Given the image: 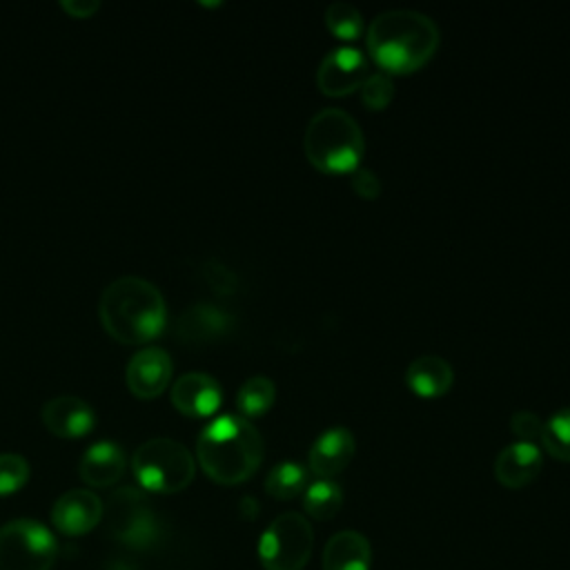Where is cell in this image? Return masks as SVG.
<instances>
[{"instance_id":"1","label":"cell","mask_w":570,"mask_h":570,"mask_svg":"<svg viewBox=\"0 0 570 570\" xmlns=\"http://www.w3.org/2000/svg\"><path fill=\"white\" fill-rule=\"evenodd\" d=\"M263 436L240 414H223L203 428L196 456L203 472L223 485L247 481L263 461Z\"/></svg>"},{"instance_id":"2","label":"cell","mask_w":570,"mask_h":570,"mask_svg":"<svg viewBox=\"0 0 570 570\" xmlns=\"http://www.w3.org/2000/svg\"><path fill=\"white\" fill-rule=\"evenodd\" d=\"M439 47L436 22L416 9H387L367 27V51L387 71H412Z\"/></svg>"},{"instance_id":"3","label":"cell","mask_w":570,"mask_h":570,"mask_svg":"<svg viewBox=\"0 0 570 570\" xmlns=\"http://www.w3.org/2000/svg\"><path fill=\"white\" fill-rule=\"evenodd\" d=\"M98 314L102 327L120 343L151 341L167 318L160 289L140 276L111 281L100 294Z\"/></svg>"},{"instance_id":"4","label":"cell","mask_w":570,"mask_h":570,"mask_svg":"<svg viewBox=\"0 0 570 570\" xmlns=\"http://www.w3.org/2000/svg\"><path fill=\"white\" fill-rule=\"evenodd\" d=\"M365 149L363 131L352 114L338 107L318 109L305 129V154L314 167L343 174L358 167Z\"/></svg>"},{"instance_id":"5","label":"cell","mask_w":570,"mask_h":570,"mask_svg":"<svg viewBox=\"0 0 570 570\" xmlns=\"http://www.w3.org/2000/svg\"><path fill=\"white\" fill-rule=\"evenodd\" d=\"M131 468L138 483L158 494L185 490L196 472L191 452L180 441L167 436L140 443L131 456Z\"/></svg>"},{"instance_id":"6","label":"cell","mask_w":570,"mask_h":570,"mask_svg":"<svg viewBox=\"0 0 570 570\" xmlns=\"http://www.w3.org/2000/svg\"><path fill=\"white\" fill-rule=\"evenodd\" d=\"M107 534L129 550H147L160 537L151 501L138 488L125 485L109 494L102 510Z\"/></svg>"},{"instance_id":"7","label":"cell","mask_w":570,"mask_h":570,"mask_svg":"<svg viewBox=\"0 0 570 570\" xmlns=\"http://www.w3.org/2000/svg\"><path fill=\"white\" fill-rule=\"evenodd\" d=\"M314 552V530L298 512L278 514L258 539L265 570H303Z\"/></svg>"},{"instance_id":"8","label":"cell","mask_w":570,"mask_h":570,"mask_svg":"<svg viewBox=\"0 0 570 570\" xmlns=\"http://www.w3.org/2000/svg\"><path fill=\"white\" fill-rule=\"evenodd\" d=\"M58 543L47 525L13 519L0 528V570H51Z\"/></svg>"},{"instance_id":"9","label":"cell","mask_w":570,"mask_h":570,"mask_svg":"<svg viewBox=\"0 0 570 570\" xmlns=\"http://www.w3.org/2000/svg\"><path fill=\"white\" fill-rule=\"evenodd\" d=\"M367 69L370 65L361 49L341 45L323 56L316 71V85L327 96H345L363 85Z\"/></svg>"},{"instance_id":"10","label":"cell","mask_w":570,"mask_h":570,"mask_svg":"<svg viewBox=\"0 0 570 570\" xmlns=\"http://www.w3.org/2000/svg\"><path fill=\"white\" fill-rule=\"evenodd\" d=\"M105 503L91 490H67L51 508V523L67 537H80L91 532L102 521Z\"/></svg>"},{"instance_id":"11","label":"cell","mask_w":570,"mask_h":570,"mask_svg":"<svg viewBox=\"0 0 570 570\" xmlns=\"http://www.w3.org/2000/svg\"><path fill=\"white\" fill-rule=\"evenodd\" d=\"M171 356L163 347H142L138 350L125 370L127 387L140 396V399H154L158 396L169 379H171Z\"/></svg>"},{"instance_id":"12","label":"cell","mask_w":570,"mask_h":570,"mask_svg":"<svg viewBox=\"0 0 570 570\" xmlns=\"http://www.w3.org/2000/svg\"><path fill=\"white\" fill-rule=\"evenodd\" d=\"M354 434L345 425H332L323 430L307 454V465L318 479H332L338 474L354 456Z\"/></svg>"},{"instance_id":"13","label":"cell","mask_w":570,"mask_h":570,"mask_svg":"<svg viewBox=\"0 0 570 570\" xmlns=\"http://www.w3.org/2000/svg\"><path fill=\"white\" fill-rule=\"evenodd\" d=\"M223 390L207 372H185L171 385V403L187 416H209L218 410Z\"/></svg>"},{"instance_id":"14","label":"cell","mask_w":570,"mask_h":570,"mask_svg":"<svg viewBox=\"0 0 570 570\" xmlns=\"http://www.w3.org/2000/svg\"><path fill=\"white\" fill-rule=\"evenodd\" d=\"M45 428L60 439H78L91 432L96 414L87 401L76 394H60L42 405Z\"/></svg>"},{"instance_id":"15","label":"cell","mask_w":570,"mask_h":570,"mask_svg":"<svg viewBox=\"0 0 570 570\" xmlns=\"http://www.w3.org/2000/svg\"><path fill=\"white\" fill-rule=\"evenodd\" d=\"M543 468V454L537 443L514 441L494 459V476L505 488H523L532 483Z\"/></svg>"},{"instance_id":"16","label":"cell","mask_w":570,"mask_h":570,"mask_svg":"<svg viewBox=\"0 0 570 570\" xmlns=\"http://www.w3.org/2000/svg\"><path fill=\"white\" fill-rule=\"evenodd\" d=\"M232 327V314L212 303L189 305L176 323V334L185 343H209L220 338Z\"/></svg>"},{"instance_id":"17","label":"cell","mask_w":570,"mask_h":570,"mask_svg":"<svg viewBox=\"0 0 570 570\" xmlns=\"http://www.w3.org/2000/svg\"><path fill=\"white\" fill-rule=\"evenodd\" d=\"M127 465V454L116 441H96L80 459V479L91 488L114 485Z\"/></svg>"},{"instance_id":"18","label":"cell","mask_w":570,"mask_h":570,"mask_svg":"<svg viewBox=\"0 0 570 570\" xmlns=\"http://www.w3.org/2000/svg\"><path fill=\"white\" fill-rule=\"evenodd\" d=\"M370 541L356 530L332 534L323 548V570H370Z\"/></svg>"},{"instance_id":"19","label":"cell","mask_w":570,"mask_h":570,"mask_svg":"<svg viewBox=\"0 0 570 570\" xmlns=\"http://www.w3.org/2000/svg\"><path fill=\"white\" fill-rule=\"evenodd\" d=\"M454 381L452 365L439 354H421L405 367V383L419 396H441Z\"/></svg>"},{"instance_id":"20","label":"cell","mask_w":570,"mask_h":570,"mask_svg":"<svg viewBox=\"0 0 570 570\" xmlns=\"http://www.w3.org/2000/svg\"><path fill=\"white\" fill-rule=\"evenodd\" d=\"M343 505V490L332 479H316L303 490V508L316 521H327L338 514Z\"/></svg>"},{"instance_id":"21","label":"cell","mask_w":570,"mask_h":570,"mask_svg":"<svg viewBox=\"0 0 570 570\" xmlns=\"http://www.w3.org/2000/svg\"><path fill=\"white\" fill-rule=\"evenodd\" d=\"M276 399V385L265 374H254L243 381L236 394V405L240 410V416H258L272 407Z\"/></svg>"},{"instance_id":"22","label":"cell","mask_w":570,"mask_h":570,"mask_svg":"<svg viewBox=\"0 0 570 570\" xmlns=\"http://www.w3.org/2000/svg\"><path fill=\"white\" fill-rule=\"evenodd\" d=\"M307 488V470L298 461L276 463L265 479V490L269 497L287 501Z\"/></svg>"},{"instance_id":"23","label":"cell","mask_w":570,"mask_h":570,"mask_svg":"<svg viewBox=\"0 0 570 570\" xmlns=\"http://www.w3.org/2000/svg\"><path fill=\"white\" fill-rule=\"evenodd\" d=\"M541 443L554 459L570 461V405L557 410L543 421Z\"/></svg>"},{"instance_id":"24","label":"cell","mask_w":570,"mask_h":570,"mask_svg":"<svg viewBox=\"0 0 570 570\" xmlns=\"http://www.w3.org/2000/svg\"><path fill=\"white\" fill-rule=\"evenodd\" d=\"M325 24L334 36L343 40H354L363 31V16L352 2L336 0L325 7Z\"/></svg>"},{"instance_id":"25","label":"cell","mask_w":570,"mask_h":570,"mask_svg":"<svg viewBox=\"0 0 570 570\" xmlns=\"http://www.w3.org/2000/svg\"><path fill=\"white\" fill-rule=\"evenodd\" d=\"M29 463L22 454L2 452L0 454V497L18 492L29 481Z\"/></svg>"},{"instance_id":"26","label":"cell","mask_w":570,"mask_h":570,"mask_svg":"<svg viewBox=\"0 0 570 570\" xmlns=\"http://www.w3.org/2000/svg\"><path fill=\"white\" fill-rule=\"evenodd\" d=\"M358 89H361V100L370 109H385L394 96V82L385 71L367 73V78Z\"/></svg>"},{"instance_id":"27","label":"cell","mask_w":570,"mask_h":570,"mask_svg":"<svg viewBox=\"0 0 570 570\" xmlns=\"http://www.w3.org/2000/svg\"><path fill=\"white\" fill-rule=\"evenodd\" d=\"M510 428H512V432L519 436V441L534 443L537 439H541L543 421H541L534 412H530V410H517V412L510 416Z\"/></svg>"},{"instance_id":"28","label":"cell","mask_w":570,"mask_h":570,"mask_svg":"<svg viewBox=\"0 0 570 570\" xmlns=\"http://www.w3.org/2000/svg\"><path fill=\"white\" fill-rule=\"evenodd\" d=\"M203 274H205L207 283H209L216 292H220V294H229V292L236 289V276H234V272H232L229 267L220 265L218 261L205 263Z\"/></svg>"},{"instance_id":"29","label":"cell","mask_w":570,"mask_h":570,"mask_svg":"<svg viewBox=\"0 0 570 570\" xmlns=\"http://www.w3.org/2000/svg\"><path fill=\"white\" fill-rule=\"evenodd\" d=\"M352 189L361 196V198H376L381 194V180L379 176L370 169V167H356L352 169Z\"/></svg>"},{"instance_id":"30","label":"cell","mask_w":570,"mask_h":570,"mask_svg":"<svg viewBox=\"0 0 570 570\" xmlns=\"http://www.w3.org/2000/svg\"><path fill=\"white\" fill-rule=\"evenodd\" d=\"M60 7L73 18H89L100 7V2L98 0H62Z\"/></svg>"}]
</instances>
